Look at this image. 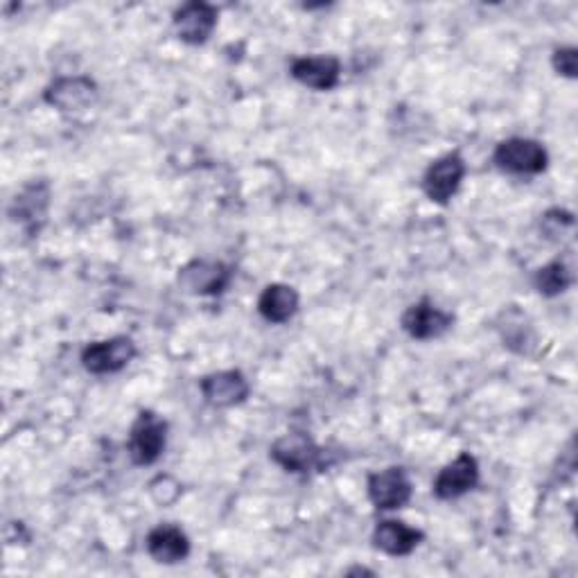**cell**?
Returning a JSON list of instances; mask_svg holds the SVG:
<instances>
[{"mask_svg": "<svg viewBox=\"0 0 578 578\" xmlns=\"http://www.w3.org/2000/svg\"><path fill=\"white\" fill-rule=\"evenodd\" d=\"M497 330H499V337L504 341V346L514 350V352H520V355H527L536 348V330L529 321L527 315H522L518 308H511V310H504L499 315V321H497Z\"/></svg>", "mask_w": 578, "mask_h": 578, "instance_id": "cell-18", "label": "cell"}, {"mask_svg": "<svg viewBox=\"0 0 578 578\" xmlns=\"http://www.w3.org/2000/svg\"><path fill=\"white\" fill-rule=\"evenodd\" d=\"M50 203V186L46 181H34L26 186L10 206V220L21 225L28 233H39L46 222V212Z\"/></svg>", "mask_w": 578, "mask_h": 578, "instance_id": "cell-14", "label": "cell"}, {"mask_svg": "<svg viewBox=\"0 0 578 578\" xmlns=\"http://www.w3.org/2000/svg\"><path fill=\"white\" fill-rule=\"evenodd\" d=\"M466 161L459 152H448L441 159L431 161L422 177V192L429 201L446 206L459 192L466 179Z\"/></svg>", "mask_w": 578, "mask_h": 578, "instance_id": "cell-5", "label": "cell"}, {"mask_svg": "<svg viewBox=\"0 0 578 578\" xmlns=\"http://www.w3.org/2000/svg\"><path fill=\"white\" fill-rule=\"evenodd\" d=\"M492 163L506 172L516 177H536L542 175L549 166V152L542 142L534 138H506L501 140L495 152Z\"/></svg>", "mask_w": 578, "mask_h": 578, "instance_id": "cell-1", "label": "cell"}, {"mask_svg": "<svg viewBox=\"0 0 578 578\" xmlns=\"http://www.w3.org/2000/svg\"><path fill=\"white\" fill-rule=\"evenodd\" d=\"M217 19H220V12L215 6L192 0V3H186L175 12V30L183 43L203 46L215 32Z\"/></svg>", "mask_w": 578, "mask_h": 578, "instance_id": "cell-12", "label": "cell"}, {"mask_svg": "<svg viewBox=\"0 0 578 578\" xmlns=\"http://www.w3.org/2000/svg\"><path fill=\"white\" fill-rule=\"evenodd\" d=\"M402 330L416 341L439 339L455 326V315L434 306L429 299H422L409 306L400 319Z\"/></svg>", "mask_w": 578, "mask_h": 578, "instance_id": "cell-8", "label": "cell"}, {"mask_svg": "<svg viewBox=\"0 0 578 578\" xmlns=\"http://www.w3.org/2000/svg\"><path fill=\"white\" fill-rule=\"evenodd\" d=\"M299 306H301L299 292L292 285H285V282L267 285L258 299L260 317L273 326H282L289 319H295Z\"/></svg>", "mask_w": 578, "mask_h": 578, "instance_id": "cell-16", "label": "cell"}, {"mask_svg": "<svg viewBox=\"0 0 578 578\" xmlns=\"http://www.w3.org/2000/svg\"><path fill=\"white\" fill-rule=\"evenodd\" d=\"M269 457L278 464L285 472L306 475L323 466V450L312 441L306 431H289L271 446Z\"/></svg>", "mask_w": 578, "mask_h": 578, "instance_id": "cell-3", "label": "cell"}, {"mask_svg": "<svg viewBox=\"0 0 578 578\" xmlns=\"http://www.w3.org/2000/svg\"><path fill=\"white\" fill-rule=\"evenodd\" d=\"M166 446H168V422L159 413L142 409L129 429V441H127V452L133 466L140 468L155 466L166 452Z\"/></svg>", "mask_w": 578, "mask_h": 578, "instance_id": "cell-2", "label": "cell"}, {"mask_svg": "<svg viewBox=\"0 0 578 578\" xmlns=\"http://www.w3.org/2000/svg\"><path fill=\"white\" fill-rule=\"evenodd\" d=\"M136 343L131 337H113L104 341L89 343L82 350V367L91 376H111L120 373L136 357Z\"/></svg>", "mask_w": 578, "mask_h": 578, "instance_id": "cell-6", "label": "cell"}, {"mask_svg": "<svg viewBox=\"0 0 578 578\" xmlns=\"http://www.w3.org/2000/svg\"><path fill=\"white\" fill-rule=\"evenodd\" d=\"M289 70L299 84L312 91H332L341 80V61L335 54L297 57Z\"/></svg>", "mask_w": 578, "mask_h": 578, "instance_id": "cell-13", "label": "cell"}, {"mask_svg": "<svg viewBox=\"0 0 578 578\" xmlns=\"http://www.w3.org/2000/svg\"><path fill=\"white\" fill-rule=\"evenodd\" d=\"M551 66L558 76L574 80L578 76V50L574 46L556 48L551 54Z\"/></svg>", "mask_w": 578, "mask_h": 578, "instance_id": "cell-22", "label": "cell"}, {"mask_svg": "<svg viewBox=\"0 0 578 578\" xmlns=\"http://www.w3.org/2000/svg\"><path fill=\"white\" fill-rule=\"evenodd\" d=\"M413 495L411 479L405 468L391 466L369 477V499L378 511L405 509Z\"/></svg>", "mask_w": 578, "mask_h": 578, "instance_id": "cell-7", "label": "cell"}, {"mask_svg": "<svg viewBox=\"0 0 578 578\" xmlns=\"http://www.w3.org/2000/svg\"><path fill=\"white\" fill-rule=\"evenodd\" d=\"M43 100L63 111V113H76L84 111L98 100V84L91 78L84 76H72V78H59L54 80L46 93Z\"/></svg>", "mask_w": 578, "mask_h": 578, "instance_id": "cell-10", "label": "cell"}, {"mask_svg": "<svg viewBox=\"0 0 578 578\" xmlns=\"http://www.w3.org/2000/svg\"><path fill=\"white\" fill-rule=\"evenodd\" d=\"M148 554L159 565H179L190 556V538L177 525H159L144 540Z\"/></svg>", "mask_w": 578, "mask_h": 578, "instance_id": "cell-15", "label": "cell"}, {"mask_svg": "<svg viewBox=\"0 0 578 578\" xmlns=\"http://www.w3.org/2000/svg\"><path fill=\"white\" fill-rule=\"evenodd\" d=\"M346 574H367V576H376V571H371V569H367V567H352V569H348Z\"/></svg>", "mask_w": 578, "mask_h": 578, "instance_id": "cell-23", "label": "cell"}, {"mask_svg": "<svg viewBox=\"0 0 578 578\" xmlns=\"http://www.w3.org/2000/svg\"><path fill=\"white\" fill-rule=\"evenodd\" d=\"M576 220L569 210L562 208H551L542 215V222H540V231L547 240L551 242H560L562 238H569L574 233Z\"/></svg>", "mask_w": 578, "mask_h": 578, "instance_id": "cell-20", "label": "cell"}, {"mask_svg": "<svg viewBox=\"0 0 578 578\" xmlns=\"http://www.w3.org/2000/svg\"><path fill=\"white\" fill-rule=\"evenodd\" d=\"M425 540V534L416 527H409L400 520H382L373 531V547L387 556L405 558L416 551Z\"/></svg>", "mask_w": 578, "mask_h": 578, "instance_id": "cell-17", "label": "cell"}, {"mask_svg": "<svg viewBox=\"0 0 578 578\" xmlns=\"http://www.w3.org/2000/svg\"><path fill=\"white\" fill-rule=\"evenodd\" d=\"M233 280V269L220 260H192L179 269V285L195 297H220Z\"/></svg>", "mask_w": 578, "mask_h": 578, "instance_id": "cell-4", "label": "cell"}, {"mask_svg": "<svg viewBox=\"0 0 578 578\" xmlns=\"http://www.w3.org/2000/svg\"><path fill=\"white\" fill-rule=\"evenodd\" d=\"M150 495L159 506H172L181 495V484L170 475H159L150 484Z\"/></svg>", "mask_w": 578, "mask_h": 578, "instance_id": "cell-21", "label": "cell"}, {"mask_svg": "<svg viewBox=\"0 0 578 578\" xmlns=\"http://www.w3.org/2000/svg\"><path fill=\"white\" fill-rule=\"evenodd\" d=\"M479 484V461L470 452H461L448 466H444L431 484L434 495L444 501L459 499L475 490Z\"/></svg>", "mask_w": 578, "mask_h": 578, "instance_id": "cell-9", "label": "cell"}, {"mask_svg": "<svg viewBox=\"0 0 578 578\" xmlns=\"http://www.w3.org/2000/svg\"><path fill=\"white\" fill-rule=\"evenodd\" d=\"M534 285H536L538 292L547 299L560 297L574 285V269L562 258H556V260H551L549 265H545L536 271Z\"/></svg>", "mask_w": 578, "mask_h": 578, "instance_id": "cell-19", "label": "cell"}, {"mask_svg": "<svg viewBox=\"0 0 578 578\" xmlns=\"http://www.w3.org/2000/svg\"><path fill=\"white\" fill-rule=\"evenodd\" d=\"M199 391L210 407L229 409V407L242 405L249 398L251 387L242 371L231 369V371H217V373L206 376L199 382Z\"/></svg>", "mask_w": 578, "mask_h": 578, "instance_id": "cell-11", "label": "cell"}]
</instances>
